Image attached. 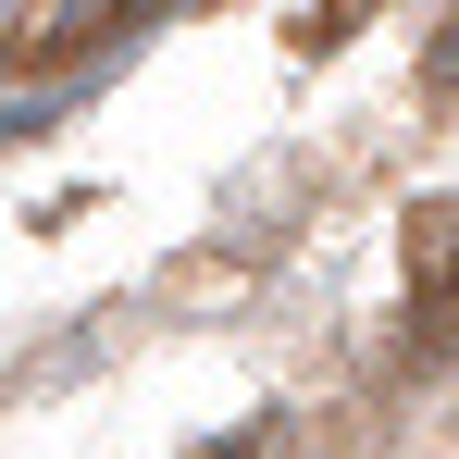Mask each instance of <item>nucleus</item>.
Returning <instances> with one entry per match:
<instances>
[{"label": "nucleus", "instance_id": "2", "mask_svg": "<svg viewBox=\"0 0 459 459\" xmlns=\"http://www.w3.org/2000/svg\"><path fill=\"white\" fill-rule=\"evenodd\" d=\"M435 87H459V38H447V50H435Z\"/></svg>", "mask_w": 459, "mask_h": 459}, {"label": "nucleus", "instance_id": "1", "mask_svg": "<svg viewBox=\"0 0 459 459\" xmlns=\"http://www.w3.org/2000/svg\"><path fill=\"white\" fill-rule=\"evenodd\" d=\"M410 286H422L435 323L459 310V212H410Z\"/></svg>", "mask_w": 459, "mask_h": 459}]
</instances>
